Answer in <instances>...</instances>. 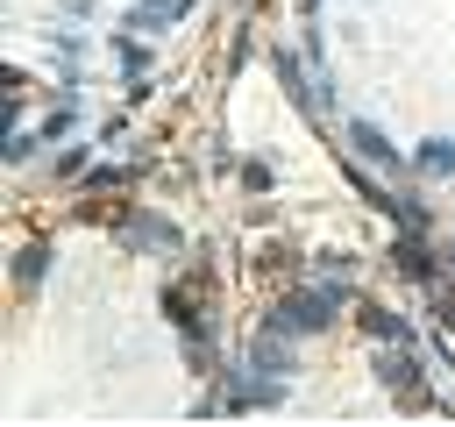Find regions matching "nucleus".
Instances as JSON below:
<instances>
[{
    "mask_svg": "<svg viewBox=\"0 0 455 427\" xmlns=\"http://www.w3.org/2000/svg\"><path fill=\"white\" fill-rule=\"evenodd\" d=\"M355 306V278H320V285H284L277 299H270V327H284V334H327L341 313Z\"/></svg>",
    "mask_w": 455,
    "mask_h": 427,
    "instance_id": "f257e3e1",
    "label": "nucleus"
},
{
    "mask_svg": "<svg viewBox=\"0 0 455 427\" xmlns=\"http://www.w3.org/2000/svg\"><path fill=\"white\" fill-rule=\"evenodd\" d=\"M284 399H291V377H263V370H249V363H220V370L206 377V391L192 399V413H199V420L270 413V406H284Z\"/></svg>",
    "mask_w": 455,
    "mask_h": 427,
    "instance_id": "f03ea898",
    "label": "nucleus"
},
{
    "mask_svg": "<svg viewBox=\"0 0 455 427\" xmlns=\"http://www.w3.org/2000/svg\"><path fill=\"white\" fill-rule=\"evenodd\" d=\"M427 342H377V356H370V370H377V384L398 399V413H441V391H434V377H427Z\"/></svg>",
    "mask_w": 455,
    "mask_h": 427,
    "instance_id": "7ed1b4c3",
    "label": "nucleus"
},
{
    "mask_svg": "<svg viewBox=\"0 0 455 427\" xmlns=\"http://www.w3.org/2000/svg\"><path fill=\"white\" fill-rule=\"evenodd\" d=\"M391 270L405 278V285H434L441 278V242L427 235V228H398V242H391Z\"/></svg>",
    "mask_w": 455,
    "mask_h": 427,
    "instance_id": "20e7f679",
    "label": "nucleus"
},
{
    "mask_svg": "<svg viewBox=\"0 0 455 427\" xmlns=\"http://www.w3.org/2000/svg\"><path fill=\"white\" fill-rule=\"evenodd\" d=\"M341 135H348V149H355L363 164H377V171H391V178H412V157H405L377 121H363V114H355V121H341Z\"/></svg>",
    "mask_w": 455,
    "mask_h": 427,
    "instance_id": "39448f33",
    "label": "nucleus"
},
{
    "mask_svg": "<svg viewBox=\"0 0 455 427\" xmlns=\"http://www.w3.org/2000/svg\"><path fill=\"white\" fill-rule=\"evenodd\" d=\"M242 363H249V370H263V377H291V370H299V334H284V327H270V320H263V327L249 334Z\"/></svg>",
    "mask_w": 455,
    "mask_h": 427,
    "instance_id": "423d86ee",
    "label": "nucleus"
},
{
    "mask_svg": "<svg viewBox=\"0 0 455 427\" xmlns=\"http://www.w3.org/2000/svg\"><path fill=\"white\" fill-rule=\"evenodd\" d=\"M348 320H355V334H363V342H419V327H412L398 306H384V299H363V292H355Z\"/></svg>",
    "mask_w": 455,
    "mask_h": 427,
    "instance_id": "0eeeda50",
    "label": "nucleus"
},
{
    "mask_svg": "<svg viewBox=\"0 0 455 427\" xmlns=\"http://www.w3.org/2000/svg\"><path fill=\"white\" fill-rule=\"evenodd\" d=\"M121 242H128V249H156V256L171 249V256H178V249H185V228H178L171 214H142V206H135V214H121Z\"/></svg>",
    "mask_w": 455,
    "mask_h": 427,
    "instance_id": "6e6552de",
    "label": "nucleus"
},
{
    "mask_svg": "<svg viewBox=\"0 0 455 427\" xmlns=\"http://www.w3.org/2000/svg\"><path fill=\"white\" fill-rule=\"evenodd\" d=\"M50 263H57V242H21V249H14V292L36 299L43 278H50Z\"/></svg>",
    "mask_w": 455,
    "mask_h": 427,
    "instance_id": "1a4fd4ad",
    "label": "nucleus"
},
{
    "mask_svg": "<svg viewBox=\"0 0 455 427\" xmlns=\"http://www.w3.org/2000/svg\"><path fill=\"white\" fill-rule=\"evenodd\" d=\"M185 7H192V0H135V7L121 14V28H128V36H164L171 21H185Z\"/></svg>",
    "mask_w": 455,
    "mask_h": 427,
    "instance_id": "9d476101",
    "label": "nucleus"
},
{
    "mask_svg": "<svg viewBox=\"0 0 455 427\" xmlns=\"http://www.w3.org/2000/svg\"><path fill=\"white\" fill-rule=\"evenodd\" d=\"M412 178H455V142L448 135H427L412 149Z\"/></svg>",
    "mask_w": 455,
    "mask_h": 427,
    "instance_id": "9b49d317",
    "label": "nucleus"
},
{
    "mask_svg": "<svg viewBox=\"0 0 455 427\" xmlns=\"http://www.w3.org/2000/svg\"><path fill=\"white\" fill-rule=\"evenodd\" d=\"M114 64H121V78H142V71L156 64V50H149L142 36H128V28H114Z\"/></svg>",
    "mask_w": 455,
    "mask_h": 427,
    "instance_id": "f8f14e48",
    "label": "nucleus"
},
{
    "mask_svg": "<svg viewBox=\"0 0 455 427\" xmlns=\"http://www.w3.org/2000/svg\"><path fill=\"white\" fill-rule=\"evenodd\" d=\"M71 128H78V100H71V93H64V100H57V107H50V114H43V121H36V135H43V142H50V149H57V142H64V135H71Z\"/></svg>",
    "mask_w": 455,
    "mask_h": 427,
    "instance_id": "ddd939ff",
    "label": "nucleus"
},
{
    "mask_svg": "<svg viewBox=\"0 0 455 427\" xmlns=\"http://www.w3.org/2000/svg\"><path fill=\"white\" fill-rule=\"evenodd\" d=\"M92 171V149H57L50 157V178H85Z\"/></svg>",
    "mask_w": 455,
    "mask_h": 427,
    "instance_id": "4468645a",
    "label": "nucleus"
},
{
    "mask_svg": "<svg viewBox=\"0 0 455 427\" xmlns=\"http://www.w3.org/2000/svg\"><path fill=\"white\" fill-rule=\"evenodd\" d=\"M242 192H270V164L263 157H242Z\"/></svg>",
    "mask_w": 455,
    "mask_h": 427,
    "instance_id": "2eb2a0df",
    "label": "nucleus"
},
{
    "mask_svg": "<svg viewBox=\"0 0 455 427\" xmlns=\"http://www.w3.org/2000/svg\"><path fill=\"white\" fill-rule=\"evenodd\" d=\"M36 149H43V135H36V128H28V135H7V164H28Z\"/></svg>",
    "mask_w": 455,
    "mask_h": 427,
    "instance_id": "dca6fc26",
    "label": "nucleus"
},
{
    "mask_svg": "<svg viewBox=\"0 0 455 427\" xmlns=\"http://www.w3.org/2000/svg\"><path fill=\"white\" fill-rule=\"evenodd\" d=\"M85 185H92V192H107V185H128V171H121V164H92V171H85Z\"/></svg>",
    "mask_w": 455,
    "mask_h": 427,
    "instance_id": "f3484780",
    "label": "nucleus"
},
{
    "mask_svg": "<svg viewBox=\"0 0 455 427\" xmlns=\"http://www.w3.org/2000/svg\"><path fill=\"white\" fill-rule=\"evenodd\" d=\"M320 278H355V256H348V249H327V256H320Z\"/></svg>",
    "mask_w": 455,
    "mask_h": 427,
    "instance_id": "a211bd4d",
    "label": "nucleus"
},
{
    "mask_svg": "<svg viewBox=\"0 0 455 427\" xmlns=\"http://www.w3.org/2000/svg\"><path fill=\"white\" fill-rule=\"evenodd\" d=\"M441 278H455V242H441Z\"/></svg>",
    "mask_w": 455,
    "mask_h": 427,
    "instance_id": "6ab92c4d",
    "label": "nucleus"
},
{
    "mask_svg": "<svg viewBox=\"0 0 455 427\" xmlns=\"http://www.w3.org/2000/svg\"><path fill=\"white\" fill-rule=\"evenodd\" d=\"M299 14H306V21H313V14H320V0H299Z\"/></svg>",
    "mask_w": 455,
    "mask_h": 427,
    "instance_id": "aec40b11",
    "label": "nucleus"
}]
</instances>
